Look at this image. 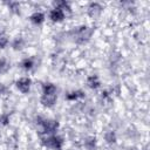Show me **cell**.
<instances>
[{"instance_id":"7a4b0ae2","label":"cell","mask_w":150,"mask_h":150,"mask_svg":"<svg viewBox=\"0 0 150 150\" xmlns=\"http://www.w3.org/2000/svg\"><path fill=\"white\" fill-rule=\"evenodd\" d=\"M35 123L41 129L42 135H54L59 129V122L56 120L46 118L43 116H36Z\"/></svg>"},{"instance_id":"5b68a950","label":"cell","mask_w":150,"mask_h":150,"mask_svg":"<svg viewBox=\"0 0 150 150\" xmlns=\"http://www.w3.org/2000/svg\"><path fill=\"white\" fill-rule=\"evenodd\" d=\"M102 12H103V6H102L100 2H97V1L90 2V4L88 5V7H87V13H88V15H89L90 18H93V19L98 18V16L102 14Z\"/></svg>"},{"instance_id":"277c9868","label":"cell","mask_w":150,"mask_h":150,"mask_svg":"<svg viewBox=\"0 0 150 150\" xmlns=\"http://www.w3.org/2000/svg\"><path fill=\"white\" fill-rule=\"evenodd\" d=\"M15 87H16V89H18L20 93L27 94V93H29V90H30L32 80H30L29 77H27V76H22V77L18 79V80L15 81Z\"/></svg>"},{"instance_id":"8fae6325","label":"cell","mask_w":150,"mask_h":150,"mask_svg":"<svg viewBox=\"0 0 150 150\" xmlns=\"http://www.w3.org/2000/svg\"><path fill=\"white\" fill-rule=\"evenodd\" d=\"M87 86L90 88V89H98L101 87V81H100V77L97 75H89L87 77Z\"/></svg>"},{"instance_id":"5bb4252c","label":"cell","mask_w":150,"mask_h":150,"mask_svg":"<svg viewBox=\"0 0 150 150\" xmlns=\"http://www.w3.org/2000/svg\"><path fill=\"white\" fill-rule=\"evenodd\" d=\"M42 94H56L57 88L53 82H45L41 87Z\"/></svg>"},{"instance_id":"8992f818","label":"cell","mask_w":150,"mask_h":150,"mask_svg":"<svg viewBox=\"0 0 150 150\" xmlns=\"http://www.w3.org/2000/svg\"><path fill=\"white\" fill-rule=\"evenodd\" d=\"M57 101V94H42L40 96V103L43 107L52 108L56 104Z\"/></svg>"},{"instance_id":"ba28073f","label":"cell","mask_w":150,"mask_h":150,"mask_svg":"<svg viewBox=\"0 0 150 150\" xmlns=\"http://www.w3.org/2000/svg\"><path fill=\"white\" fill-rule=\"evenodd\" d=\"M86 97V93L81 89H76V90H71V91H68L64 96V98L69 102H75V101H79V100H82Z\"/></svg>"},{"instance_id":"3957f363","label":"cell","mask_w":150,"mask_h":150,"mask_svg":"<svg viewBox=\"0 0 150 150\" xmlns=\"http://www.w3.org/2000/svg\"><path fill=\"white\" fill-rule=\"evenodd\" d=\"M41 144L45 148L52 150H62L64 145V139L62 136L54 134V135H42L41 136Z\"/></svg>"},{"instance_id":"4fadbf2b","label":"cell","mask_w":150,"mask_h":150,"mask_svg":"<svg viewBox=\"0 0 150 150\" xmlns=\"http://www.w3.org/2000/svg\"><path fill=\"white\" fill-rule=\"evenodd\" d=\"M20 67L26 70V71H29L32 70L34 67H35V60L33 57H25L20 61Z\"/></svg>"},{"instance_id":"ffe728a7","label":"cell","mask_w":150,"mask_h":150,"mask_svg":"<svg viewBox=\"0 0 150 150\" xmlns=\"http://www.w3.org/2000/svg\"><path fill=\"white\" fill-rule=\"evenodd\" d=\"M9 43V39L7 38V35H5L4 33L0 34V49H4L8 46Z\"/></svg>"},{"instance_id":"6da1fadb","label":"cell","mask_w":150,"mask_h":150,"mask_svg":"<svg viewBox=\"0 0 150 150\" xmlns=\"http://www.w3.org/2000/svg\"><path fill=\"white\" fill-rule=\"evenodd\" d=\"M94 34V28L89 27L87 25H82L76 27L75 29L71 30V38L73 40L79 43V45H83L86 42H88L90 40V38Z\"/></svg>"},{"instance_id":"d6986e66","label":"cell","mask_w":150,"mask_h":150,"mask_svg":"<svg viewBox=\"0 0 150 150\" xmlns=\"http://www.w3.org/2000/svg\"><path fill=\"white\" fill-rule=\"evenodd\" d=\"M7 6L11 9V12H13V13H20V4L19 2H16V1H9V2H7Z\"/></svg>"},{"instance_id":"9a60e30c","label":"cell","mask_w":150,"mask_h":150,"mask_svg":"<svg viewBox=\"0 0 150 150\" xmlns=\"http://www.w3.org/2000/svg\"><path fill=\"white\" fill-rule=\"evenodd\" d=\"M54 7L63 11L64 13L67 12H70L71 11V7H70V2L66 1V0H59V1H54Z\"/></svg>"},{"instance_id":"e0dca14e","label":"cell","mask_w":150,"mask_h":150,"mask_svg":"<svg viewBox=\"0 0 150 150\" xmlns=\"http://www.w3.org/2000/svg\"><path fill=\"white\" fill-rule=\"evenodd\" d=\"M9 67H11V64H9L8 60L5 59V57H0V74L7 73L8 69H9Z\"/></svg>"},{"instance_id":"9c48e42d","label":"cell","mask_w":150,"mask_h":150,"mask_svg":"<svg viewBox=\"0 0 150 150\" xmlns=\"http://www.w3.org/2000/svg\"><path fill=\"white\" fill-rule=\"evenodd\" d=\"M45 19H46V16H45V14H43L41 11H35V12H33V13L30 14V16H29L30 22H32L33 25H36V26L42 25V23L45 22Z\"/></svg>"},{"instance_id":"7c38bea8","label":"cell","mask_w":150,"mask_h":150,"mask_svg":"<svg viewBox=\"0 0 150 150\" xmlns=\"http://www.w3.org/2000/svg\"><path fill=\"white\" fill-rule=\"evenodd\" d=\"M97 146V141L95 136H87L83 139V148L86 150H95Z\"/></svg>"},{"instance_id":"44dd1931","label":"cell","mask_w":150,"mask_h":150,"mask_svg":"<svg viewBox=\"0 0 150 150\" xmlns=\"http://www.w3.org/2000/svg\"><path fill=\"white\" fill-rule=\"evenodd\" d=\"M8 93V88L7 86H5L4 83H0V95H5Z\"/></svg>"},{"instance_id":"30bf717a","label":"cell","mask_w":150,"mask_h":150,"mask_svg":"<svg viewBox=\"0 0 150 150\" xmlns=\"http://www.w3.org/2000/svg\"><path fill=\"white\" fill-rule=\"evenodd\" d=\"M11 47H12L14 50H16V52L22 50V49L26 47V40H25V38H22V36H20V35L15 36V38L12 40V42H11Z\"/></svg>"},{"instance_id":"52a82bcc","label":"cell","mask_w":150,"mask_h":150,"mask_svg":"<svg viewBox=\"0 0 150 150\" xmlns=\"http://www.w3.org/2000/svg\"><path fill=\"white\" fill-rule=\"evenodd\" d=\"M48 18H49L53 22H61V21L64 20L66 13H64L63 11L56 8V7H53V8L49 11V13H48Z\"/></svg>"},{"instance_id":"2e32d148","label":"cell","mask_w":150,"mask_h":150,"mask_svg":"<svg viewBox=\"0 0 150 150\" xmlns=\"http://www.w3.org/2000/svg\"><path fill=\"white\" fill-rule=\"evenodd\" d=\"M103 139H104L108 144H114V143H116V141H117L116 132H115L114 130H107V131L103 134Z\"/></svg>"},{"instance_id":"ac0fdd59","label":"cell","mask_w":150,"mask_h":150,"mask_svg":"<svg viewBox=\"0 0 150 150\" xmlns=\"http://www.w3.org/2000/svg\"><path fill=\"white\" fill-rule=\"evenodd\" d=\"M9 121H11V116L8 112H2L0 114V125L1 127H6L9 124Z\"/></svg>"}]
</instances>
